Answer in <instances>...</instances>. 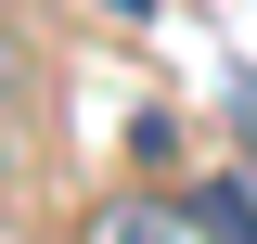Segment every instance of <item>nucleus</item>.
Listing matches in <instances>:
<instances>
[{
  "instance_id": "f257e3e1",
  "label": "nucleus",
  "mask_w": 257,
  "mask_h": 244,
  "mask_svg": "<svg viewBox=\"0 0 257 244\" xmlns=\"http://www.w3.org/2000/svg\"><path fill=\"white\" fill-rule=\"evenodd\" d=\"M77 244H219L206 231V206H167V193H116V206H90V231Z\"/></svg>"
},
{
  "instance_id": "f03ea898",
  "label": "nucleus",
  "mask_w": 257,
  "mask_h": 244,
  "mask_svg": "<svg viewBox=\"0 0 257 244\" xmlns=\"http://www.w3.org/2000/svg\"><path fill=\"white\" fill-rule=\"evenodd\" d=\"M116 13H142V0H116Z\"/></svg>"
}]
</instances>
